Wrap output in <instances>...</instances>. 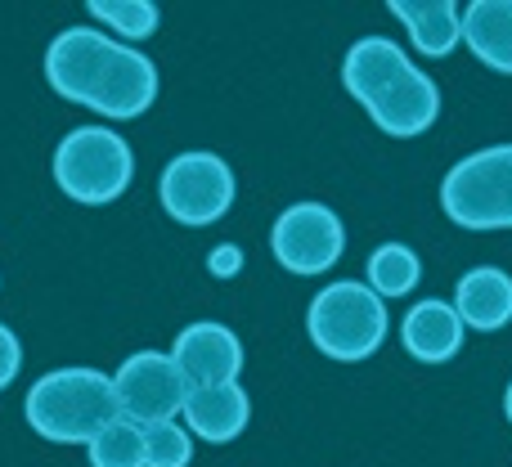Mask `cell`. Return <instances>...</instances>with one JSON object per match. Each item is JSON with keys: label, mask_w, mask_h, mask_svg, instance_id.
Returning <instances> with one entry per match:
<instances>
[{"label": "cell", "mask_w": 512, "mask_h": 467, "mask_svg": "<svg viewBox=\"0 0 512 467\" xmlns=\"http://www.w3.org/2000/svg\"><path fill=\"white\" fill-rule=\"evenodd\" d=\"M45 81L63 99L113 122H135L158 99V68L149 54L95 27H63L45 45Z\"/></svg>", "instance_id": "1"}, {"label": "cell", "mask_w": 512, "mask_h": 467, "mask_svg": "<svg viewBox=\"0 0 512 467\" xmlns=\"http://www.w3.org/2000/svg\"><path fill=\"white\" fill-rule=\"evenodd\" d=\"M342 86L360 99L373 126L396 140H414L441 117V90L387 36H364L342 59Z\"/></svg>", "instance_id": "2"}, {"label": "cell", "mask_w": 512, "mask_h": 467, "mask_svg": "<svg viewBox=\"0 0 512 467\" xmlns=\"http://www.w3.org/2000/svg\"><path fill=\"white\" fill-rule=\"evenodd\" d=\"M23 414L36 436L54 445H90L108 423L122 418L113 378L99 369H54L32 382Z\"/></svg>", "instance_id": "3"}, {"label": "cell", "mask_w": 512, "mask_h": 467, "mask_svg": "<svg viewBox=\"0 0 512 467\" xmlns=\"http://www.w3.org/2000/svg\"><path fill=\"white\" fill-rule=\"evenodd\" d=\"M387 301L360 279L328 283L306 310V333L328 360L360 364L387 342Z\"/></svg>", "instance_id": "4"}, {"label": "cell", "mask_w": 512, "mask_h": 467, "mask_svg": "<svg viewBox=\"0 0 512 467\" xmlns=\"http://www.w3.org/2000/svg\"><path fill=\"white\" fill-rule=\"evenodd\" d=\"M54 185L81 207H104L131 189L135 153L113 126H77L54 149Z\"/></svg>", "instance_id": "5"}, {"label": "cell", "mask_w": 512, "mask_h": 467, "mask_svg": "<svg viewBox=\"0 0 512 467\" xmlns=\"http://www.w3.org/2000/svg\"><path fill=\"white\" fill-rule=\"evenodd\" d=\"M441 212L459 230H512V144H490L454 162L441 180Z\"/></svg>", "instance_id": "6"}, {"label": "cell", "mask_w": 512, "mask_h": 467, "mask_svg": "<svg viewBox=\"0 0 512 467\" xmlns=\"http://www.w3.org/2000/svg\"><path fill=\"white\" fill-rule=\"evenodd\" d=\"M158 198H162V212L176 225L207 230V225L225 221V212L234 207L239 180H234V167L221 153L189 149V153H176V158L162 167Z\"/></svg>", "instance_id": "7"}, {"label": "cell", "mask_w": 512, "mask_h": 467, "mask_svg": "<svg viewBox=\"0 0 512 467\" xmlns=\"http://www.w3.org/2000/svg\"><path fill=\"white\" fill-rule=\"evenodd\" d=\"M270 252L288 274H324L342 261L346 225L324 203H292L270 230Z\"/></svg>", "instance_id": "8"}, {"label": "cell", "mask_w": 512, "mask_h": 467, "mask_svg": "<svg viewBox=\"0 0 512 467\" xmlns=\"http://www.w3.org/2000/svg\"><path fill=\"white\" fill-rule=\"evenodd\" d=\"M113 391H117V409L126 423L135 427H153V423H171L185 409L189 382L176 369V360L162 351H135L122 360V369L113 373Z\"/></svg>", "instance_id": "9"}, {"label": "cell", "mask_w": 512, "mask_h": 467, "mask_svg": "<svg viewBox=\"0 0 512 467\" xmlns=\"http://www.w3.org/2000/svg\"><path fill=\"white\" fill-rule=\"evenodd\" d=\"M167 355L185 373L189 387H221V382H239L243 373V342L234 337V328L216 324V319H198V324L180 328Z\"/></svg>", "instance_id": "10"}, {"label": "cell", "mask_w": 512, "mask_h": 467, "mask_svg": "<svg viewBox=\"0 0 512 467\" xmlns=\"http://www.w3.org/2000/svg\"><path fill=\"white\" fill-rule=\"evenodd\" d=\"M185 432L207 445H230L234 436L248 432L252 423V400L239 382H221V387H189L185 396Z\"/></svg>", "instance_id": "11"}, {"label": "cell", "mask_w": 512, "mask_h": 467, "mask_svg": "<svg viewBox=\"0 0 512 467\" xmlns=\"http://www.w3.org/2000/svg\"><path fill=\"white\" fill-rule=\"evenodd\" d=\"M454 315L463 319V328L477 333H499L512 324V274L499 265H477L459 279L454 288Z\"/></svg>", "instance_id": "12"}, {"label": "cell", "mask_w": 512, "mask_h": 467, "mask_svg": "<svg viewBox=\"0 0 512 467\" xmlns=\"http://www.w3.org/2000/svg\"><path fill=\"white\" fill-rule=\"evenodd\" d=\"M463 319L454 315L450 301L427 297L418 306H409L405 324H400V337H405V351L423 364H445L463 351Z\"/></svg>", "instance_id": "13"}, {"label": "cell", "mask_w": 512, "mask_h": 467, "mask_svg": "<svg viewBox=\"0 0 512 467\" xmlns=\"http://www.w3.org/2000/svg\"><path fill=\"white\" fill-rule=\"evenodd\" d=\"M391 14L414 36V50L427 59H445L463 41V9L454 0H391Z\"/></svg>", "instance_id": "14"}, {"label": "cell", "mask_w": 512, "mask_h": 467, "mask_svg": "<svg viewBox=\"0 0 512 467\" xmlns=\"http://www.w3.org/2000/svg\"><path fill=\"white\" fill-rule=\"evenodd\" d=\"M463 41L486 68L512 77V0H472L463 9Z\"/></svg>", "instance_id": "15"}, {"label": "cell", "mask_w": 512, "mask_h": 467, "mask_svg": "<svg viewBox=\"0 0 512 467\" xmlns=\"http://www.w3.org/2000/svg\"><path fill=\"white\" fill-rule=\"evenodd\" d=\"M364 274H369L364 283H369L382 301H391V297H409V292H414V283L423 279V261H418V252L405 243H382L369 252Z\"/></svg>", "instance_id": "16"}, {"label": "cell", "mask_w": 512, "mask_h": 467, "mask_svg": "<svg viewBox=\"0 0 512 467\" xmlns=\"http://www.w3.org/2000/svg\"><path fill=\"white\" fill-rule=\"evenodd\" d=\"M86 459L90 467H144V427L117 418L86 445Z\"/></svg>", "instance_id": "17"}, {"label": "cell", "mask_w": 512, "mask_h": 467, "mask_svg": "<svg viewBox=\"0 0 512 467\" xmlns=\"http://www.w3.org/2000/svg\"><path fill=\"white\" fill-rule=\"evenodd\" d=\"M86 9H90V18L108 23L117 36H126V41H149L162 23L153 0H90Z\"/></svg>", "instance_id": "18"}, {"label": "cell", "mask_w": 512, "mask_h": 467, "mask_svg": "<svg viewBox=\"0 0 512 467\" xmlns=\"http://www.w3.org/2000/svg\"><path fill=\"white\" fill-rule=\"evenodd\" d=\"M194 463V436L185 423H153L144 427V467H189Z\"/></svg>", "instance_id": "19"}, {"label": "cell", "mask_w": 512, "mask_h": 467, "mask_svg": "<svg viewBox=\"0 0 512 467\" xmlns=\"http://www.w3.org/2000/svg\"><path fill=\"white\" fill-rule=\"evenodd\" d=\"M18 369H23V346H18L14 328L0 324V391L18 378Z\"/></svg>", "instance_id": "20"}, {"label": "cell", "mask_w": 512, "mask_h": 467, "mask_svg": "<svg viewBox=\"0 0 512 467\" xmlns=\"http://www.w3.org/2000/svg\"><path fill=\"white\" fill-rule=\"evenodd\" d=\"M207 270H212L216 279H234V274L243 270V247H234V243L212 247V256H207Z\"/></svg>", "instance_id": "21"}, {"label": "cell", "mask_w": 512, "mask_h": 467, "mask_svg": "<svg viewBox=\"0 0 512 467\" xmlns=\"http://www.w3.org/2000/svg\"><path fill=\"white\" fill-rule=\"evenodd\" d=\"M504 414H508V423H512V382H508V391H504Z\"/></svg>", "instance_id": "22"}]
</instances>
